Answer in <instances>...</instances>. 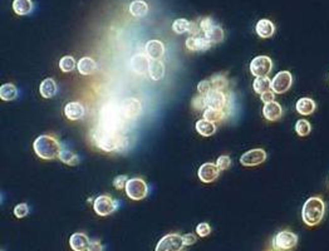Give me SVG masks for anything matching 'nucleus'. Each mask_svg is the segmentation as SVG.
I'll list each match as a JSON object with an SVG mask.
<instances>
[{
  "mask_svg": "<svg viewBox=\"0 0 329 251\" xmlns=\"http://www.w3.org/2000/svg\"><path fill=\"white\" fill-rule=\"evenodd\" d=\"M196 234L199 235L200 237H206L211 234V226L207 223H200L199 225L196 226Z\"/></svg>",
  "mask_w": 329,
  "mask_h": 251,
  "instance_id": "40",
  "label": "nucleus"
},
{
  "mask_svg": "<svg viewBox=\"0 0 329 251\" xmlns=\"http://www.w3.org/2000/svg\"><path fill=\"white\" fill-rule=\"evenodd\" d=\"M220 175V170L216 166V163L206 162L204 165L200 166L199 171H197V176H199L200 181L204 184H211Z\"/></svg>",
  "mask_w": 329,
  "mask_h": 251,
  "instance_id": "14",
  "label": "nucleus"
},
{
  "mask_svg": "<svg viewBox=\"0 0 329 251\" xmlns=\"http://www.w3.org/2000/svg\"><path fill=\"white\" fill-rule=\"evenodd\" d=\"M181 251H182V250H181Z\"/></svg>",
  "mask_w": 329,
  "mask_h": 251,
  "instance_id": "49",
  "label": "nucleus"
},
{
  "mask_svg": "<svg viewBox=\"0 0 329 251\" xmlns=\"http://www.w3.org/2000/svg\"><path fill=\"white\" fill-rule=\"evenodd\" d=\"M255 31L263 39L272 38L275 34V25L269 19H260L255 25Z\"/></svg>",
  "mask_w": 329,
  "mask_h": 251,
  "instance_id": "21",
  "label": "nucleus"
},
{
  "mask_svg": "<svg viewBox=\"0 0 329 251\" xmlns=\"http://www.w3.org/2000/svg\"><path fill=\"white\" fill-rule=\"evenodd\" d=\"M273 69V60L268 55H259L250 62V73L258 77H268Z\"/></svg>",
  "mask_w": 329,
  "mask_h": 251,
  "instance_id": "9",
  "label": "nucleus"
},
{
  "mask_svg": "<svg viewBox=\"0 0 329 251\" xmlns=\"http://www.w3.org/2000/svg\"><path fill=\"white\" fill-rule=\"evenodd\" d=\"M77 68L78 72L82 76H89L96 70L97 64L94 62V59H92L91 57H83L82 59L78 60Z\"/></svg>",
  "mask_w": 329,
  "mask_h": 251,
  "instance_id": "24",
  "label": "nucleus"
},
{
  "mask_svg": "<svg viewBox=\"0 0 329 251\" xmlns=\"http://www.w3.org/2000/svg\"><path fill=\"white\" fill-rule=\"evenodd\" d=\"M123 115L121 105L108 103L101 111V125L99 128L111 133H121L123 128Z\"/></svg>",
  "mask_w": 329,
  "mask_h": 251,
  "instance_id": "2",
  "label": "nucleus"
},
{
  "mask_svg": "<svg viewBox=\"0 0 329 251\" xmlns=\"http://www.w3.org/2000/svg\"><path fill=\"white\" fill-rule=\"evenodd\" d=\"M128 177L126 175H120L113 180V186H115L116 190H123L126 189V185H127Z\"/></svg>",
  "mask_w": 329,
  "mask_h": 251,
  "instance_id": "44",
  "label": "nucleus"
},
{
  "mask_svg": "<svg viewBox=\"0 0 329 251\" xmlns=\"http://www.w3.org/2000/svg\"><path fill=\"white\" fill-rule=\"evenodd\" d=\"M130 13L136 18L146 17L149 13V5L143 0H135L130 5Z\"/></svg>",
  "mask_w": 329,
  "mask_h": 251,
  "instance_id": "27",
  "label": "nucleus"
},
{
  "mask_svg": "<svg viewBox=\"0 0 329 251\" xmlns=\"http://www.w3.org/2000/svg\"><path fill=\"white\" fill-rule=\"evenodd\" d=\"M192 107L196 111H202V112H204L207 108L206 102H205V96L200 94V96L194 97V99H192Z\"/></svg>",
  "mask_w": 329,
  "mask_h": 251,
  "instance_id": "39",
  "label": "nucleus"
},
{
  "mask_svg": "<svg viewBox=\"0 0 329 251\" xmlns=\"http://www.w3.org/2000/svg\"><path fill=\"white\" fill-rule=\"evenodd\" d=\"M13 10L17 15H28L33 12V2L31 0H14Z\"/></svg>",
  "mask_w": 329,
  "mask_h": 251,
  "instance_id": "26",
  "label": "nucleus"
},
{
  "mask_svg": "<svg viewBox=\"0 0 329 251\" xmlns=\"http://www.w3.org/2000/svg\"><path fill=\"white\" fill-rule=\"evenodd\" d=\"M211 82L212 89H217V91H225L229 87V81L224 75H215L210 79Z\"/></svg>",
  "mask_w": 329,
  "mask_h": 251,
  "instance_id": "34",
  "label": "nucleus"
},
{
  "mask_svg": "<svg viewBox=\"0 0 329 251\" xmlns=\"http://www.w3.org/2000/svg\"><path fill=\"white\" fill-rule=\"evenodd\" d=\"M92 139H93V144L104 152H115L128 145L127 137L123 136L122 133H111V132L103 131L99 127L93 129Z\"/></svg>",
  "mask_w": 329,
  "mask_h": 251,
  "instance_id": "1",
  "label": "nucleus"
},
{
  "mask_svg": "<svg viewBox=\"0 0 329 251\" xmlns=\"http://www.w3.org/2000/svg\"><path fill=\"white\" fill-rule=\"evenodd\" d=\"M263 116L269 122H275L283 117V108L278 102L273 100L270 103H265L263 107Z\"/></svg>",
  "mask_w": 329,
  "mask_h": 251,
  "instance_id": "16",
  "label": "nucleus"
},
{
  "mask_svg": "<svg viewBox=\"0 0 329 251\" xmlns=\"http://www.w3.org/2000/svg\"><path fill=\"white\" fill-rule=\"evenodd\" d=\"M211 89H212V86L210 79H205V81L199 82V84H197V91H199V93L202 94V96H206Z\"/></svg>",
  "mask_w": 329,
  "mask_h": 251,
  "instance_id": "41",
  "label": "nucleus"
},
{
  "mask_svg": "<svg viewBox=\"0 0 329 251\" xmlns=\"http://www.w3.org/2000/svg\"><path fill=\"white\" fill-rule=\"evenodd\" d=\"M216 166L219 167L220 171L228 170V168L231 166V158L229 157V156H226V155L220 156V157L217 158V161H216Z\"/></svg>",
  "mask_w": 329,
  "mask_h": 251,
  "instance_id": "42",
  "label": "nucleus"
},
{
  "mask_svg": "<svg viewBox=\"0 0 329 251\" xmlns=\"http://www.w3.org/2000/svg\"><path fill=\"white\" fill-rule=\"evenodd\" d=\"M196 131L201 136L210 137L216 132V126H215L214 122H210V121L202 118V120H199L196 122Z\"/></svg>",
  "mask_w": 329,
  "mask_h": 251,
  "instance_id": "25",
  "label": "nucleus"
},
{
  "mask_svg": "<svg viewBox=\"0 0 329 251\" xmlns=\"http://www.w3.org/2000/svg\"><path fill=\"white\" fill-rule=\"evenodd\" d=\"M252 88H254L255 93L263 94L272 89V81H270L269 77H258L252 83Z\"/></svg>",
  "mask_w": 329,
  "mask_h": 251,
  "instance_id": "30",
  "label": "nucleus"
},
{
  "mask_svg": "<svg viewBox=\"0 0 329 251\" xmlns=\"http://www.w3.org/2000/svg\"><path fill=\"white\" fill-rule=\"evenodd\" d=\"M76 67H77V63H76V59L72 55H65V57H63L62 59L59 60V68L62 72L69 73L72 72Z\"/></svg>",
  "mask_w": 329,
  "mask_h": 251,
  "instance_id": "35",
  "label": "nucleus"
},
{
  "mask_svg": "<svg viewBox=\"0 0 329 251\" xmlns=\"http://www.w3.org/2000/svg\"><path fill=\"white\" fill-rule=\"evenodd\" d=\"M297 244H298V236L289 230L278 232L273 239V247L276 251H289L294 249Z\"/></svg>",
  "mask_w": 329,
  "mask_h": 251,
  "instance_id": "5",
  "label": "nucleus"
},
{
  "mask_svg": "<svg viewBox=\"0 0 329 251\" xmlns=\"http://www.w3.org/2000/svg\"><path fill=\"white\" fill-rule=\"evenodd\" d=\"M185 44L186 48L191 52H204L211 48L212 46L205 37H189Z\"/></svg>",
  "mask_w": 329,
  "mask_h": 251,
  "instance_id": "18",
  "label": "nucleus"
},
{
  "mask_svg": "<svg viewBox=\"0 0 329 251\" xmlns=\"http://www.w3.org/2000/svg\"><path fill=\"white\" fill-rule=\"evenodd\" d=\"M325 210L327 206L323 201L322 197L313 196L309 197L305 203L303 205L302 210V219L307 226H317L322 223L323 218L325 215Z\"/></svg>",
  "mask_w": 329,
  "mask_h": 251,
  "instance_id": "3",
  "label": "nucleus"
},
{
  "mask_svg": "<svg viewBox=\"0 0 329 251\" xmlns=\"http://www.w3.org/2000/svg\"><path fill=\"white\" fill-rule=\"evenodd\" d=\"M199 25H200V28H201L202 33H206V31H209L210 29L212 28V26L216 25V24L214 23V19H212V18L205 17V18H202L201 20H200Z\"/></svg>",
  "mask_w": 329,
  "mask_h": 251,
  "instance_id": "43",
  "label": "nucleus"
},
{
  "mask_svg": "<svg viewBox=\"0 0 329 251\" xmlns=\"http://www.w3.org/2000/svg\"><path fill=\"white\" fill-rule=\"evenodd\" d=\"M184 246L185 244H184L182 235L172 232V234H167L157 242L155 251H181Z\"/></svg>",
  "mask_w": 329,
  "mask_h": 251,
  "instance_id": "8",
  "label": "nucleus"
},
{
  "mask_svg": "<svg viewBox=\"0 0 329 251\" xmlns=\"http://www.w3.org/2000/svg\"><path fill=\"white\" fill-rule=\"evenodd\" d=\"M18 97V89L13 83H5L0 87V98L5 102L14 100Z\"/></svg>",
  "mask_w": 329,
  "mask_h": 251,
  "instance_id": "29",
  "label": "nucleus"
},
{
  "mask_svg": "<svg viewBox=\"0 0 329 251\" xmlns=\"http://www.w3.org/2000/svg\"><path fill=\"white\" fill-rule=\"evenodd\" d=\"M205 102H206L207 108L225 110V107L228 105V96H226L224 91L211 89V91L205 96Z\"/></svg>",
  "mask_w": 329,
  "mask_h": 251,
  "instance_id": "13",
  "label": "nucleus"
},
{
  "mask_svg": "<svg viewBox=\"0 0 329 251\" xmlns=\"http://www.w3.org/2000/svg\"><path fill=\"white\" fill-rule=\"evenodd\" d=\"M150 65H151V62H150V58L147 55L136 54L131 59V68L137 75H146V73H149Z\"/></svg>",
  "mask_w": 329,
  "mask_h": 251,
  "instance_id": "17",
  "label": "nucleus"
},
{
  "mask_svg": "<svg viewBox=\"0 0 329 251\" xmlns=\"http://www.w3.org/2000/svg\"><path fill=\"white\" fill-rule=\"evenodd\" d=\"M33 150L35 155L42 160H55L59 158L62 152V145L51 134H42L34 141Z\"/></svg>",
  "mask_w": 329,
  "mask_h": 251,
  "instance_id": "4",
  "label": "nucleus"
},
{
  "mask_svg": "<svg viewBox=\"0 0 329 251\" xmlns=\"http://www.w3.org/2000/svg\"><path fill=\"white\" fill-rule=\"evenodd\" d=\"M293 84V76L288 70H281L272 81V91L275 94H283L290 89Z\"/></svg>",
  "mask_w": 329,
  "mask_h": 251,
  "instance_id": "10",
  "label": "nucleus"
},
{
  "mask_svg": "<svg viewBox=\"0 0 329 251\" xmlns=\"http://www.w3.org/2000/svg\"><path fill=\"white\" fill-rule=\"evenodd\" d=\"M14 216L17 219H23L25 218V216L29 213V207H28V203L25 202H22V203H18L17 206L14 207Z\"/></svg>",
  "mask_w": 329,
  "mask_h": 251,
  "instance_id": "38",
  "label": "nucleus"
},
{
  "mask_svg": "<svg viewBox=\"0 0 329 251\" xmlns=\"http://www.w3.org/2000/svg\"><path fill=\"white\" fill-rule=\"evenodd\" d=\"M191 26V22H189L188 19H176L172 24V30L176 34H184L189 33Z\"/></svg>",
  "mask_w": 329,
  "mask_h": 251,
  "instance_id": "36",
  "label": "nucleus"
},
{
  "mask_svg": "<svg viewBox=\"0 0 329 251\" xmlns=\"http://www.w3.org/2000/svg\"><path fill=\"white\" fill-rule=\"evenodd\" d=\"M121 110H122V115L125 120L135 121L142 115L141 102L137 98H133V97L123 100V103L121 104Z\"/></svg>",
  "mask_w": 329,
  "mask_h": 251,
  "instance_id": "11",
  "label": "nucleus"
},
{
  "mask_svg": "<svg viewBox=\"0 0 329 251\" xmlns=\"http://www.w3.org/2000/svg\"><path fill=\"white\" fill-rule=\"evenodd\" d=\"M89 239L84 232H75L69 237V246L73 251H86L89 246Z\"/></svg>",
  "mask_w": 329,
  "mask_h": 251,
  "instance_id": "20",
  "label": "nucleus"
},
{
  "mask_svg": "<svg viewBox=\"0 0 329 251\" xmlns=\"http://www.w3.org/2000/svg\"><path fill=\"white\" fill-rule=\"evenodd\" d=\"M87 251H103V245L99 240H92Z\"/></svg>",
  "mask_w": 329,
  "mask_h": 251,
  "instance_id": "45",
  "label": "nucleus"
},
{
  "mask_svg": "<svg viewBox=\"0 0 329 251\" xmlns=\"http://www.w3.org/2000/svg\"><path fill=\"white\" fill-rule=\"evenodd\" d=\"M296 110L299 115L310 116L315 112V110H317V103H315V100H313L312 98L303 97V98L298 99V102H297Z\"/></svg>",
  "mask_w": 329,
  "mask_h": 251,
  "instance_id": "22",
  "label": "nucleus"
},
{
  "mask_svg": "<svg viewBox=\"0 0 329 251\" xmlns=\"http://www.w3.org/2000/svg\"><path fill=\"white\" fill-rule=\"evenodd\" d=\"M150 78L152 81H160V79L164 78L165 76V64L161 62V60H152L151 65H150L149 69Z\"/></svg>",
  "mask_w": 329,
  "mask_h": 251,
  "instance_id": "28",
  "label": "nucleus"
},
{
  "mask_svg": "<svg viewBox=\"0 0 329 251\" xmlns=\"http://www.w3.org/2000/svg\"><path fill=\"white\" fill-rule=\"evenodd\" d=\"M64 115L69 121L82 120L84 116V107L81 102H69L64 107Z\"/></svg>",
  "mask_w": 329,
  "mask_h": 251,
  "instance_id": "19",
  "label": "nucleus"
},
{
  "mask_svg": "<svg viewBox=\"0 0 329 251\" xmlns=\"http://www.w3.org/2000/svg\"><path fill=\"white\" fill-rule=\"evenodd\" d=\"M226 112L225 110H214V108H206V110L202 112V117L205 120L210 121V122H221V121L225 118Z\"/></svg>",
  "mask_w": 329,
  "mask_h": 251,
  "instance_id": "31",
  "label": "nucleus"
},
{
  "mask_svg": "<svg viewBox=\"0 0 329 251\" xmlns=\"http://www.w3.org/2000/svg\"><path fill=\"white\" fill-rule=\"evenodd\" d=\"M118 208V201L109 195H101L93 202V210L98 216H108Z\"/></svg>",
  "mask_w": 329,
  "mask_h": 251,
  "instance_id": "7",
  "label": "nucleus"
},
{
  "mask_svg": "<svg viewBox=\"0 0 329 251\" xmlns=\"http://www.w3.org/2000/svg\"><path fill=\"white\" fill-rule=\"evenodd\" d=\"M144 52L146 55L152 60H160L165 54V46L162 42L157 41V39H152L149 41L144 46Z\"/></svg>",
  "mask_w": 329,
  "mask_h": 251,
  "instance_id": "15",
  "label": "nucleus"
},
{
  "mask_svg": "<svg viewBox=\"0 0 329 251\" xmlns=\"http://www.w3.org/2000/svg\"><path fill=\"white\" fill-rule=\"evenodd\" d=\"M126 195L133 201L143 200L144 197L149 195V186H147L146 181L139 177L135 178H130L126 185Z\"/></svg>",
  "mask_w": 329,
  "mask_h": 251,
  "instance_id": "6",
  "label": "nucleus"
},
{
  "mask_svg": "<svg viewBox=\"0 0 329 251\" xmlns=\"http://www.w3.org/2000/svg\"><path fill=\"white\" fill-rule=\"evenodd\" d=\"M200 31H202L201 28H200V25H197L196 23L191 22V26H190V30H189V33H190L191 35L194 37V35H197V34H199Z\"/></svg>",
  "mask_w": 329,
  "mask_h": 251,
  "instance_id": "48",
  "label": "nucleus"
},
{
  "mask_svg": "<svg viewBox=\"0 0 329 251\" xmlns=\"http://www.w3.org/2000/svg\"><path fill=\"white\" fill-rule=\"evenodd\" d=\"M204 37L211 44H217L224 41V30L220 25H214L209 31L204 33Z\"/></svg>",
  "mask_w": 329,
  "mask_h": 251,
  "instance_id": "32",
  "label": "nucleus"
},
{
  "mask_svg": "<svg viewBox=\"0 0 329 251\" xmlns=\"http://www.w3.org/2000/svg\"><path fill=\"white\" fill-rule=\"evenodd\" d=\"M197 240V237L195 236L194 234H186L184 235V244H185V246H190V245L195 244Z\"/></svg>",
  "mask_w": 329,
  "mask_h": 251,
  "instance_id": "47",
  "label": "nucleus"
},
{
  "mask_svg": "<svg viewBox=\"0 0 329 251\" xmlns=\"http://www.w3.org/2000/svg\"><path fill=\"white\" fill-rule=\"evenodd\" d=\"M312 131V126L307 120H298L296 123V132L298 136L305 137Z\"/></svg>",
  "mask_w": 329,
  "mask_h": 251,
  "instance_id": "37",
  "label": "nucleus"
},
{
  "mask_svg": "<svg viewBox=\"0 0 329 251\" xmlns=\"http://www.w3.org/2000/svg\"><path fill=\"white\" fill-rule=\"evenodd\" d=\"M59 160L68 166H77L78 163L81 162L80 156H78L77 153L72 152V151H69V150H64V149H63L62 152H60Z\"/></svg>",
  "mask_w": 329,
  "mask_h": 251,
  "instance_id": "33",
  "label": "nucleus"
},
{
  "mask_svg": "<svg viewBox=\"0 0 329 251\" xmlns=\"http://www.w3.org/2000/svg\"><path fill=\"white\" fill-rule=\"evenodd\" d=\"M39 92H41L43 98H53L58 92V86L54 79L47 78L39 86Z\"/></svg>",
  "mask_w": 329,
  "mask_h": 251,
  "instance_id": "23",
  "label": "nucleus"
},
{
  "mask_svg": "<svg viewBox=\"0 0 329 251\" xmlns=\"http://www.w3.org/2000/svg\"><path fill=\"white\" fill-rule=\"evenodd\" d=\"M265 160H267V152L263 149H254L247 151L241 156L240 163L245 167H255L264 163Z\"/></svg>",
  "mask_w": 329,
  "mask_h": 251,
  "instance_id": "12",
  "label": "nucleus"
},
{
  "mask_svg": "<svg viewBox=\"0 0 329 251\" xmlns=\"http://www.w3.org/2000/svg\"><path fill=\"white\" fill-rule=\"evenodd\" d=\"M274 98H275V93L272 91V89H270V91H268V92H265V93L260 94V99H262L263 102H264V104H265V103L273 102Z\"/></svg>",
  "mask_w": 329,
  "mask_h": 251,
  "instance_id": "46",
  "label": "nucleus"
}]
</instances>
